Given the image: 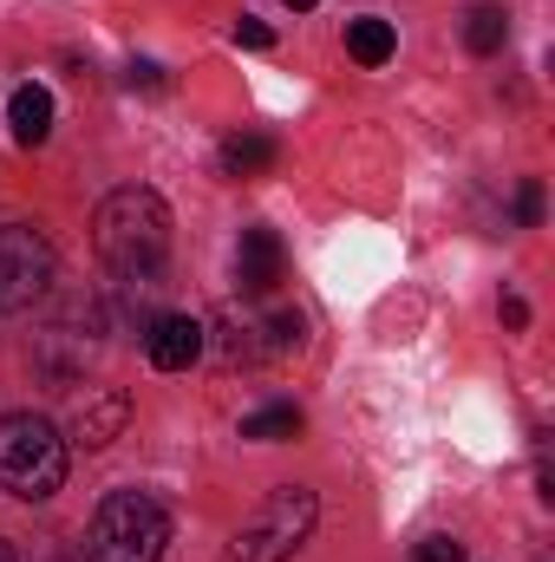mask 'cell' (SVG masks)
Masks as SVG:
<instances>
[{"instance_id": "1", "label": "cell", "mask_w": 555, "mask_h": 562, "mask_svg": "<svg viewBox=\"0 0 555 562\" xmlns=\"http://www.w3.org/2000/svg\"><path fill=\"white\" fill-rule=\"evenodd\" d=\"M92 243L99 256L112 262V276H138V269H163V249H170V203L144 183H125L99 203V223H92Z\"/></svg>"}, {"instance_id": "2", "label": "cell", "mask_w": 555, "mask_h": 562, "mask_svg": "<svg viewBox=\"0 0 555 562\" xmlns=\"http://www.w3.org/2000/svg\"><path fill=\"white\" fill-rule=\"evenodd\" d=\"M170 543V517L157 497L144 491H112L99 510H92V530H86V562H157Z\"/></svg>"}, {"instance_id": "3", "label": "cell", "mask_w": 555, "mask_h": 562, "mask_svg": "<svg viewBox=\"0 0 555 562\" xmlns=\"http://www.w3.org/2000/svg\"><path fill=\"white\" fill-rule=\"evenodd\" d=\"M66 484V438L33 413H7L0 419V491L39 504Z\"/></svg>"}, {"instance_id": "4", "label": "cell", "mask_w": 555, "mask_h": 562, "mask_svg": "<svg viewBox=\"0 0 555 562\" xmlns=\"http://www.w3.org/2000/svg\"><path fill=\"white\" fill-rule=\"evenodd\" d=\"M314 517H320V504H314V491H301V484H281L269 491V504L242 524V537H236V562H287L307 537H314Z\"/></svg>"}, {"instance_id": "5", "label": "cell", "mask_w": 555, "mask_h": 562, "mask_svg": "<svg viewBox=\"0 0 555 562\" xmlns=\"http://www.w3.org/2000/svg\"><path fill=\"white\" fill-rule=\"evenodd\" d=\"M53 276H59L53 243L33 223H0V314H20V307L46 301Z\"/></svg>"}, {"instance_id": "6", "label": "cell", "mask_w": 555, "mask_h": 562, "mask_svg": "<svg viewBox=\"0 0 555 562\" xmlns=\"http://www.w3.org/2000/svg\"><path fill=\"white\" fill-rule=\"evenodd\" d=\"M203 347H209V327H203L196 314H157V321L144 327V353H150L157 373H183V367H196Z\"/></svg>"}, {"instance_id": "7", "label": "cell", "mask_w": 555, "mask_h": 562, "mask_svg": "<svg viewBox=\"0 0 555 562\" xmlns=\"http://www.w3.org/2000/svg\"><path fill=\"white\" fill-rule=\"evenodd\" d=\"M132 419V400L118 393V386H99V393H86L79 406H72V445H86V451H105L118 431Z\"/></svg>"}, {"instance_id": "8", "label": "cell", "mask_w": 555, "mask_h": 562, "mask_svg": "<svg viewBox=\"0 0 555 562\" xmlns=\"http://www.w3.org/2000/svg\"><path fill=\"white\" fill-rule=\"evenodd\" d=\"M281 236L275 229H242V243H236V288L242 294H275L281 281Z\"/></svg>"}, {"instance_id": "9", "label": "cell", "mask_w": 555, "mask_h": 562, "mask_svg": "<svg viewBox=\"0 0 555 562\" xmlns=\"http://www.w3.org/2000/svg\"><path fill=\"white\" fill-rule=\"evenodd\" d=\"M7 125H13V138L26 144H46L53 138V92L46 86H13V99H7Z\"/></svg>"}, {"instance_id": "10", "label": "cell", "mask_w": 555, "mask_h": 562, "mask_svg": "<svg viewBox=\"0 0 555 562\" xmlns=\"http://www.w3.org/2000/svg\"><path fill=\"white\" fill-rule=\"evenodd\" d=\"M281 164V144L269 138V132H236V138L223 144V177H269Z\"/></svg>"}, {"instance_id": "11", "label": "cell", "mask_w": 555, "mask_h": 562, "mask_svg": "<svg viewBox=\"0 0 555 562\" xmlns=\"http://www.w3.org/2000/svg\"><path fill=\"white\" fill-rule=\"evenodd\" d=\"M347 53H353L360 66H386V59L399 53V33H393V20H380V13H360V20H347Z\"/></svg>"}, {"instance_id": "12", "label": "cell", "mask_w": 555, "mask_h": 562, "mask_svg": "<svg viewBox=\"0 0 555 562\" xmlns=\"http://www.w3.org/2000/svg\"><path fill=\"white\" fill-rule=\"evenodd\" d=\"M503 40H510L503 7H471V13H464V46H471V53H503Z\"/></svg>"}, {"instance_id": "13", "label": "cell", "mask_w": 555, "mask_h": 562, "mask_svg": "<svg viewBox=\"0 0 555 562\" xmlns=\"http://www.w3.org/2000/svg\"><path fill=\"white\" fill-rule=\"evenodd\" d=\"M301 406H262V413H249L242 419V438H256V445H281V438H294L301 431Z\"/></svg>"}, {"instance_id": "14", "label": "cell", "mask_w": 555, "mask_h": 562, "mask_svg": "<svg viewBox=\"0 0 555 562\" xmlns=\"http://www.w3.org/2000/svg\"><path fill=\"white\" fill-rule=\"evenodd\" d=\"M301 340H307V321H301L294 307H281L275 321H269V353H294Z\"/></svg>"}, {"instance_id": "15", "label": "cell", "mask_w": 555, "mask_h": 562, "mask_svg": "<svg viewBox=\"0 0 555 562\" xmlns=\"http://www.w3.org/2000/svg\"><path fill=\"white\" fill-rule=\"evenodd\" d=\"M536 223H543V183L523 177L517 183V229H536Z\"/></svg>"}, {"instance_id": "16", "label": "cell", "mask_w": 555, "mask_h": 562, "mask_svg": "<svg viewBox=\"0 0 555 562\" xmlns=\"http://www.w3.org/2000/svg\"><path fill=\"white\" fill-rule=\"evenodd\" d=\"M236 46L269 53V46H275V26H269V20H256V13H242V20H236Z\"/></svg>"}, {"instance_id": "17", "label": "cell", "mask_w": 555, "mask_h": 562, "mask_svg": "<svg viewBox=\"0 0 555 562\" xmlns=\"http://www.w3.org/2000/svg\"><path fill=\"white\" fill-rule=\"evenodd\" d=\"M412 557L418 562H464V543H457V537H424Z\"/></svg>"}, {"instance_id": "18", "label": "cell", "mask_w": 555, "mask_h": 562, "mask_svg": "<svg viewBox=\"0 0 555 562\" xmlns=\"http://www.w3.org/2000/svg\"><path fill=\"white\" fill-rule=\"evenodd\" d=\"M503 327H510V334L530 327V301H523V294H503Z\"/></svg>"}, {"instance_id": "19", "label": "cell", "mask_w": 555, "mask_h": 562, "mask_svg": "<svg viewBox=\"0 0 555 562\" xmlns=\"http://www.w3.org/2000/svg\"><path fill=\"white\" fill-rule=\"evenodd\" d=\"M125 79H132V86H144V92H163V66H150V59H138Z\"/></svg>"}, {"instance_id": "20", "label": "cell", "mask_w": 555, "mask_h": 562, "mask_svg": "<svg viewBox=\"0 0 555 562\" xmlns=\"http://www.w3.org/2000/svg\"><path fill=\"white\" fill-rule=\"evenodd\" d=\"M0 562H20V557H13V543H7V537H0Z\"/></svg>"}, {"instance_id": "21", "label": "cell", "mask_w": 555, "mask_h": 562, "mask_svg": "<svg viewBox=\"0 0 555 562\" xmlns=\"http://www.w3.org/2000/svg\"><path fill=\"white\" fill-rule=\"evenodd\" d=\"M287 7H301V13H307V7H320V0H287Z\"/></svg>"}]
</instances>
